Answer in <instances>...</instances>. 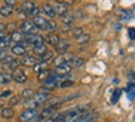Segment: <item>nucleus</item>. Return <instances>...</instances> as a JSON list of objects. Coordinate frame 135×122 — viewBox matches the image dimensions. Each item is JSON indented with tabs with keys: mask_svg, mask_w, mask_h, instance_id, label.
Instances as JSON below:
<instances>
[{
	"mask_svg": "<svg viewBox=\"0 0 135 122\" xmlns=\"http://www.w3.org/2000/svg\"><path fill=\"white\" fill-rule=\"evenodd\" d=\"M12 80V75L9 73H0V83L1 84H9Z\"/></svg>",
	"mask_w": 135,
	"mask_h": 122,
	"instance_id": "20",
	"label": "nucleus"
},
{
	"mask_svg": "<svg viewBox=\"0 0 135 122\" xmlns=\"http://www.w3.org/2000/svg\"><path fill=\"white\" fill-rule=\"evenodd\" d=\"M52 58H53V53L51 52V51H46L44 54L40 56V59H41L42 62H45V63L47 61H50V59H52Z\"/></svg>",
	"mask_w": 135,
	"mask_h": 122,
	"instance_id": "26",
	"label": "nucleus"
},
{
	"mask_svg": "<svg viewBox=\"0 0 135 122\" xmlns=\"http://www.w3.org/2000/svg\"><path fill=\"white\" fill-rule=\"evenodd\" d=\"M14 116V110H12L11 107H5L1 110V117L3 118H11Z\"/></svg>",
	"mask_w": 135,
	"mask_h": 122,
	"instance_id": "19",
	"label": "nucleus"
},
{
	"mask_svg": "<svg viewBox=\"0 0 135 122\" xmlns=\"http://www.w3.org/2000/svg\"><path fill=\"white\" fill-rule=\"evenodd\" d=\"M35 116H36L35 109H27V110H25L24 112L20 115V121L21 122H29V121H31L32 118H35Z\"/></svg>",
	"mask_w": 135,
	"mask_h": 122,
	"instance_id": "5",
	"label": "nucleus"
},
{
	"mask_svg": "<svg viewBox=\"0 0 135 122\" xmlns=\"http://www.w3.org/2000/svg\"><path fill=\"white\" fill-rule=\"evenodd\" d=\"M32 68H33V70H35V72L40 73L41 70L46 69V63H45V62H41V63H36V64L33 65Z\"/></svg>",
	"mask_w": 135,
	"mask_h": 122,
	"instance_id": "28",
	"label": "nucleus"
},
{
	"mask_svg": "<svg viewBox=\"0 0 135 122\" xmlns=\"http://www.w3.org/2000/svg\"><path fill=\"white\" fill-rule=\"evenodd\" d=\"M53 63H55L56 67H58V65L63 64V63H67V59H66V57H63V56H60L58 58H56V59L53 61Z\"/></svg>",
	"mask_w": 135,
	"mask_h": 122,
	"instance_id": "33",
	"label": "nucleus"
},
{
	"mask_svg": "<svg viewBox=\"0 0 135 122\" xmlns=\"http://www.w3.org/2000/svg\"><path fill=\"white\" fill-rule=\"evenodd\" d=\"M46 41L49 42L51 46H57V43L60 42V37L57 35H55L53 32H50L47 36H46Z\"/></svg>",
	"mask_w": 135,
	"mask_h": 122,
	"instance_id": "14",
	"label": "nucleus"
},
{
	"mask_svg": "<svg viewBox=\"0 0 135 122\" xmlns=\"http://www.w3.org/2000/svg\"><path fill=\"white\" fill-rule=\"evenodd\" d=\"M32 22H33V26H35L37 30H46V26H47V22H49V21L41 16H37L33 19Z\"/></svg>",
	"mask_w": 135,
	"mask_h": 122,
	"instance_id": "7",
	"label": "nucleus"
},
{
	"mask_svg": "<svg viewBox=\"0 0 135 122\" xmlns=\"http://www.w3.org/2000/svg\"><path fill=\"white\" fill-rule=\"evenodd\" d=\"M90 40V36L89 35H87V33H82L79 37H77V43L79 45H83V43H87V42H89Z\"/></svg>",
	"mask_w": 135,
	"mask_h": 122,
	"instance_id": "23",
	"label": "nucleus"
},
{
	"mask_svg": "<svg viewBox=\"0 0 135 122\" xmlns=\"http://www.w3.org/2000/svg\"><path fill=\"white\" fill-rule=\"evenodd\" d=\"M33 51H35V53H37V54H44V53L46 52V46L45 43H42V45H37V46H33Z\"/></svg>",
	"mask_w": 135,
	"mask_h": 122,
	"instance_id": "27",
	"label": "nucleus"
},
{
	"mask_svg": "<svg viewBox=\"0 0 135 122\" xmlns=\"http://www.w3.org/2000/svg\"><path fill=\"white\" fill-rule=\"evenodd\" d=\"M74 83L72 80H62L58 83V86L60 88H70V86H72Z\"/></svg>",
	"mask_w": 135,
	"mask_h": 122,
	"instance_id": "30",
	"label": "nucleus"
},
{
	"mask_svg": "<svg viewBox=\"0 0 135 122\" xmlns=\"http://www.w3.org/2000/svg\"><path fill=\"white\" fill-rule=\"evenodd\" d=\"M56 29H57V24H56V22H53V21H49V22H47V26H46V30H47V31L53 32Z\"/></svg>",
	"mask_w": 135,
	"mask_h": 122,
	"instance_id": "31",
	"label": "nucleus"
},
{
	"mask_svg": "<svg viewBox=\"0 0 135 122\" xmlns=\"http://www.w3.org/2000/svg\"><path fill=\"white\" fill-rule=\"evenodd\" d=\"M71 72V67L68 65V63H63V64L56 67V74L57 75H67Z\"/></svg>",
	"mask_w": 135,
	"mask_h": 122,
	"instance_id": "10",
	"label": "nucleus"
},
{
	"mask_svg": "<svg viewBox=\"0 0 135 122\" xmlns=\"http://www.w3.org/2000/svg\"><path fill=\"white\" fill-rule=\"evenodd\" d=\"M58 106L60 105H50V106H47V107H45L44 111L41 112V115H40L38 120H46V118L51 117L52 115H55V111L58 109Z\"/></svg>",
	"mask_w": 135,
	"mask_h": 122,
	"instance_id": "4",
	"label": "nucleus"
},
{
	"mask_svg": "<svg viewBox=\"0 0 135 122\" xmlns=\"http://www.w3.org/2000/svg\"><path fill=\"white\" fill-rule=\"evenodd\" d=\"M6 57H8V54L5 52V49H0V62H3Z\"/></svg>",
	"mask_w": 135,
	"mask_h": 122,
	"instance_id": "40",
	"label": "nucleus"
},
{
	"mask_svg": "<svg viewBox=\"0 0 135 122\" xmlns=\"http://www.w3.org/2000/svg\"><path fill=\"white\" fill-rule=\"evenodd\" d=\"M10 40L19 43V42H21V41L24 40V36H22V33H21L20 31H14V32L11 33V36H10Z\"/></svg>",
	"mask_w": 135,
	"mask_h": 122,
	"instance_id": "22",
	"label": "nucleus"
},
{
	"mask_svg": "<svg viewBox=\"0 0 135 122\" xmlns=\"http://www.w3.org/2000/svg\"><path fill=\"white\" fill-rule=\"evenodd\" d=\"M17 0H5V3H6V5H10V6H14V5L16 4Z\"/></svg>",
	"mask_w": 135,
	"mask_h": 122,
	"instance_id": "44",
	"label": "nucleus"
},
{
	"mask_svg": "<svg viewBox=\"0 0 135 122\" xmlns=\"http://www.w3.org/2000/svg\"><path fill=\"white\" fill-rule=\"evenodd\" d=\"M33 95H35V93H33V90H31V89H25V90H22V93H21V96H22V99H25V100L33 98Z\"/></svg>",
	"mask_w": 135,
	"mask_h": 122,
	"instance_id": "24",
	"label": "nucleus"
},
{
	"mask_svg": "<svg viewBox=\"0 0 135 122\" xmlns=\"http://www.w3.org/2000/svg\"><path fill=\"white\" fill-rule=\"evenodd\" d=\"M134 118H135V117H134Z\"/></svg>",
	"mask_w": 135,
	"mask_h": 122,
	"instance_id": "49",
	"label": "nucleus"
},
{
	"mask_svg": "<svg viewBox=\"0 0 135 122\" xmlns=\"http://www.w3.org/2000/svg\"><path fill=\"white\" fill-rule=\"evenodd\" d=\"M4 29H5V25L0 22V32H3V30H4Z\"/></svg>",
	"mask_w": 135,
	"mask_h": 122,
	"instance_id": "46",
	"label": "nucleus"
},
{
	"mask_svg": "<svg viewBox=\"0 0 135 122\" xmlns=\"http://www.w3.org/2000/svg\"><path fill=\"white\" fill-rule=\"evenodd\" d=\"M17 101H19V100H17V98H16V96H12V98L10 99V101H9V105H11V106L16 105V104H17Z\"/></svg>",
	"mask_w": 135,
	"mask_h": 122,
	"instance_id": "42",
	"label": "nucleus"
},
{
	"mask_svg": "<svg viewBox=\"0 0 135 122\" xmlns=\"http://www.w3.org/2000/svg\"><path fill=\"white\" fill-rule=\"evenodd\" d=\"M4 37H5V35H4V33H3V32H0V41L3 40Z\"/></svg>",
	"mask_w": 135,
	"mask_h": 122,
	"instance_id": "47",
	"label": "nucleus"
},
{
	"mask_svg": "<svg viewBox=\"0 0 135 122\" xmlns=\"http://www.w3.org/2000/svg\"><path fill=\"white\" fill-rule=\"evenodd\" d=\"M53 10L56 12V15H60V16H63L67 14L68 11V5L66 4V3H58L53 6Z\"/></svg>",
	"mask_w": 135,
	"mask_h": 122,
	"instance_id": "6",
	"label": "nucleus"
},
{
	"mask_svg": "<svg viewBox=\"0 0 135 122\" xmlns=\"http://www.w3.org/2000/svg\"><path fill=\"white\" fill-rule=\"evenodd\" d=\"M20 30H21V32L27 33V35H35V32L37 31V29L33 26V22L30 20L22 21L20 25Z\"/></svg>",
	"mask_w": 135,
	"mask_h": 122,
	"instance_id": "2",
	"label": "nucleus"
},
{
	"mask_svg": "<svg viewBox=\"0 0 135 122\" xmlns=\"http://www.w3.org/2000/svg\"><path fill=\"white\" fill-rule=\"evenodd\" d=\"M87 111L88 110H87L84 106L74 107V109H72V110L67 111V112H65V114H62L61 117H60V120H58L57 122H74L79 116H81V115L84 114V112H87Z\"/></svg>",
	"mask_w": 135,
	"mask_h": 122,
	"instance_id": "1",
	"label": "nucleus"
},
{
	"mask_svg": "<svg viewBox=\"0 0 135 122\" xmlns=\"http://www.w3.org/2000/svg\"><path fill=\"white\" fill-rule=\"evenodd\" d=\"M128 95H129V99L130 100H135V85H131L128 88Z\"/></svg>",
	"mask_w": 135,
	"mask_h": 122,
	"instance_id": "29",
	"label": "nucleus"
},
{
	"mask_svg": "<svg viewBox=\"0 0 135 122\" xmlns=\"http://www.w3.org/2000/svg\"><path fill=\"white\" fill-rule=\"evenodd\" d=\"M10 42H11V40H10V37L9 36H5L3 40L0 41V49H5L8 48L9 46H10Z\"/></svg>",
	"mask_w": 135,
	"mask_h": 122,
	"instance_id": "25",
	"label": "nucleus"
},
{
	"mask_svg": "<svg viewBox=\"0 0 135 122\" xmlns=\"http://www.w3.org/2000/svg\"><path fill=\"white\" fill-rule=\"evenodd\" d=\"M25 41L30 43V45L32 46H37V45H42L44 42H45V38L41 36V35H27V36H25Z\"/></svg>",
	"mask_w": 135,
	"mask_h": 122,
	"instance_id": "3",
	"label": "nucleus"
},
{
	"mask_svg": "<svg viewBox=\"0 0 135 122\" xmlns=\"http://www.w3.org/2000/svg\"><path fill=\"white\" fill-rule=\"evenodd\" d=\"M68 48H70V42H67V41L60 40V42H58L57 46H56V49H57L60 53H65Z\"/></svg>",
	"mask_w": 135,
	"mask_h": 122,
	"instance_id": "16",
	"label": "nucleus"
},
{
	"mask_svg": "<svg viewBox=\"0 0 135 122\" xmlns=\"http://www.w3.org/2000/svg\"><path fill=\"white\" fill-rule=\"evenodd\" d=\"M73 20H74V17L72 16V15H66V16L62 17V21H63L65 25H72Z\"/></svg>",
	"mask_w": 135,
	"mask_h": 122,
	"instance_id": "32",
	"label": "nucleus"
},
{
	"mask_svg": "<svg viewBox=\"0 0 135 122\" xmlns=\"http://www.w3.org/2000/svg\"><path fill=\"white\" fill-rule=\"evenodd\" d=\"M131 16H133V12L129 11V10H125V11L123 12V17H122V19H123V20H129Z\"/></svg>",
	"mask_w": 135,
	"mask_h": 122,
	"instance_id": "39",
	"label": "nucleus"
},
{
	"mask_svg": "<svg viewBox=\"0 0 135 122\" xmlns=\"http://www.w3.org/2000/svg\"><path fill=\"white\" fill-rule=\"evenodd\" d=\"M62 115V114H61ZM61 115H52L51 117H49V118H46L44 122H57L58 120H60V117H61Z\"/></svg>",
	"mask_w": 135,
	"mask_h": 122,
	"instance_id": "36",
	"label": "nucleus"
},
{
	"mask_svg": "<svg viewBox=\"0 0 135 122\" xmlns=\"http://www.w3.org/2000/svg\"><path fill=\"white\" fill-rule=\"evenodd\" d=\"M67 63H68V65H70L71 68H72V67H74V68H79V67H82V65L84 64V61L79 57H71L70 59L67 61Z\"/></svg>",
	"mask_w": 135,
	"mask_h": 122,
	"instance_id": "11",
	"label": "nucleus"
},
{
	"mask_svg": "<svg viewBox=\"0 0 135 122\" xmlns=\"http://www.w3.org/2000/svg\"><path fill=\"white\" fill-rule=\"evenodd\" d=\"M49 75H50L49 70L44 69V70H41V72L38 73V79H40V80H45V79H47V78H49Z\"/></svg>",
	"mask_w": 135,
	"mask_h": 122,
	"instance_id": "34",
	"label": "nucleus"
},
{
	"mask_svg": "<svg viewBox=\"0 0 135 122\" xmlns=\"http://www.w3.org/2000/svg\"><path fill=\"white\" fill-rule=\"evenodd\" d=\"M42 10H44V12H45V14L49 17H51V19H53V17L56 16V12H55V10H53V6H52V5L45 4L44 6H42Z\"/></svg>",
	"mask_w": 135,
	"mask_h": 122,
	"instance_id": "17",
	"label": "nucleus"
},
{
	"mask_svg": "<svg viewBox=\"0 0 135 122\" xmlns=\"http://www.w3.org/2000/svg\"><path fill=\"white\" fill-rule=\"evenodd\" d=\"M20 64H21V61H19V59H14V58H12L11 61L6 64V67H8L10 70H16Z\"/></svg>",
	"mask_w": 135,
	"mask_h": 122,
	"instance_id": "21",
	"label": "nucleus"
},
{
	"mask_svg": "<svg viewBox=\"0 0 135 122\" xmlns=\"http://www.w3.org/2000/svg\"><path fill=\"white\" fill-rule=\"evenodd\" d=\"M14 12V8L10 6V5H4L0 8V15L3 17H9Z\"/></svg>",
	"mask_w": 135,
	"mask_h": 122,
	"instance_id": "13",
	"label": "nucleus"
},
{
	"mask_svg": "<svg viewBox=\"0 0 135 122\" xmlns=\"http://www.w3.org/2000/svg\"><path fill=\"white\" fill-rule=\"evenodd\" d=\"M21 63H22L25 67H33L37 62H36V58L32 57V56H26V57L22 59V62H21Z\"/></svg>",
	"mask_w": 135,
	"mask_h": 122,
	"instance_id": "18",
	"label": "nucleus"
},
{
	"mask_svg": "<svg viewBox=\"0 0 135 122\" xmlns=\"http://www.w3.org/2000/svg\"><path fill=\"white\" fill-rule=\"evenodd\" d=\"M71 27H72V25H65V26H63V29H62V31H63V32H66V31L71 30Z\"/></svg>",
	"mask_w": 135,
	"mask_h": 122,
	"instance_id": "45",
	"label": "nucleus"
},
{
	"mask_svg": "<svg viewBox=\"0 0 135 122\" xmlns=\"http://www.w3.org/2000/svg\"><path fill=\"white\" fill-rule=\"evenodd\" d=\"M11 52L14 53L15 56H22V54H25V53H26V48H25L22 45L17 43V45H15L11 48Z\"/></svg>",
	"mask_w": 135,
	"mask_h": 122,
	"instance_id": "15",
	"label": "nucleus"
},
{
	"mask_svg": "<svg viewBox=\"0 0 135 122\" xmlns=\"http://www.w3.org/2000/svg\"><path fill=\"white\" fill-rule=\"evenodd\" d=\"M133 14H135V8H134V12H133Z\"/></svg>",
	"mask_w": 135,
	"mask_h": 122,
	"instance_id": "48",
	"label": "nucleus"
},
{
	"mask_svg": "<svg viewBox=\"0 0 135 122\" xmlns=\"http://www.w3.org/2000/svg\"><path fill=\"white\" fill-rule=\"evenodd\" d=\"M72 33H73V36L77 38V37H79L83 33V29L82 27H74V29L72 30Z\"/></svg>",
	"mask_w": 135,
	"mask_h": 122,
	"instance_id": "35",
	"label": "nucleus"
},
{
	"mask_svg": "<svg viewBox=\"0 0 135 122\" xmlns=\"http://www.w3.org/2000/svg\"><path fill=\"white\" fill-rule=\"evenodd\" d=\"M120 93H122V90H119V89L115 90V93L113 94V98H112L110 101H112V102H117V101H118V99H119V94H120Z\"/></svg>",
	"mask_w": 135,
	"mask_h": 122,
	"instance_id": "38",
	"label": "nucleus"
},
{
	"mask_svg": "<svg viewBox=\"0 0 135 122\" xmlns=\"http://www.w3.org/2000/svg\"><path fill=\"white\" fill-rule=\"evenodd\" d=\"M35 6H36V5L33 4L32 1H30V0H27V1H24V3L21 4V6H20V12H22V14H26V15H29L30 12H31V10H32Z\"/></svg>",
	"mask_w": 135,
	"mask_h": 122,
	"instance_id": "9",
	"label": "nucleus"
},
{
	"mask_svg": "<svg viewBox=\"0 0 135 122\" xmlns=\"http://www.w3.org/2000/svg\"><path fill=\"white\" fill-rule=\"evenodd\" d=\"M38 11H40V9L37 8V6H35V8L31 10V12L29 14V16H31V17H33V19H35V17L38 16Z\"/></svg>",
	"mask_w": 135,
	"mask_h": 122,
	"instance_id": "37",
	"label": "nucleus"
},
{
	"mask_svg": "<svg viewBox=\"0 0 135 122\" xmlns=\"http://www.w3.org/2000/svg\"><path fill=\"white\" fill-rule=\"evenodd\" d=\"M10 95H11V91L10 90H5V91H3V93L0 94V98H8Z\"/></svg>",
	"mask_w": 135,
	"mask_h": 122,
	"instance_id": "41",
	"label": "nucleus"
},
{
	"mask_svg": "<svg viewBox=\"0 0 135 122\" xmlns=\"http://www.w3.org/2000/svg\"><path fill=\"white\" fill-rule=\"evenodd\" d=\"M92 120H95V114L92 112V111H87V112L81 115L74 122H89Z\"/></svg>",
	"mask_w": 135,
	"mask_h": 122,
	"instance_id": "8",
	"label": "nucleus"
},
{
	"mask_svg": "<svg viewBox=\"0 0 135 122\" xmlns=\"http://www.w3.org/2000/svg\"><path fill=\"white\" fill-rule=\"evenodd\" d=\"M12 79L16 81V83L21 84V83H25V81H26L27 77H26V74H25L22 70H16V73L12 75Z\"/></svg>",
	"mask_w": 135,
	"mask_h": 122,
	"instance_id": "12",
	"label": "nucleus"
},
{
	"mask_svg": "<svg viewBox=\"0 0 135 122\" xmlns=\"http://www.w3.org/2000/svg\"><path fill=\"white\" fill-rule=\"evenodd\" d=\"M129 37H130V40L135 38V29H129Z\"/></svg>",
	"mask_w": 135,
	"mask_h": 122,
	"instance_id": "43",
	"label": "nucleus"
}]
</instances>
